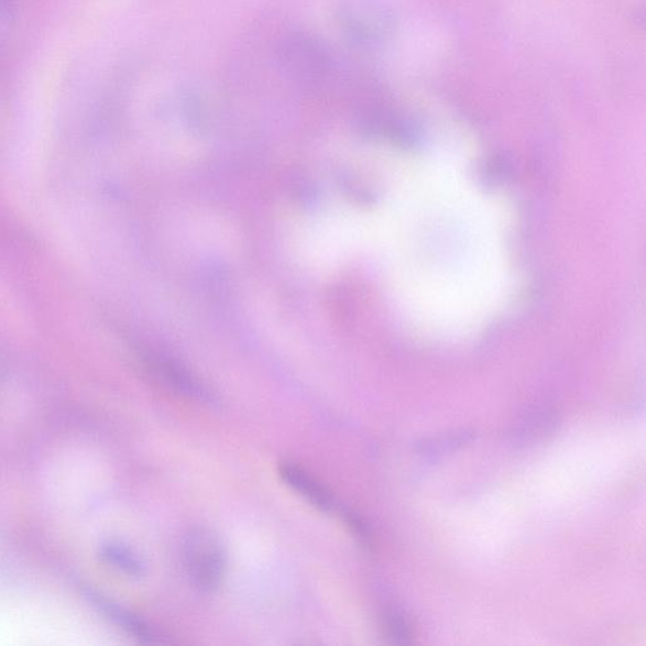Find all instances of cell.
I'll return each instance as SVG.
<instances>
[{
	"mask_svg": "<svg viewBox=\"0 0 646 646\" xmlns=\"http://www.w3.org/2000/svg\"><path fill=\"white\" fill-rule=\"evenodd\" d=\"M183 558L189 580L202 592L220 589L227 574V552L221 539L209 528L189 530L183 543Z\"/></svg>",
	"mask_w": 646,
	"mask_h": 646,
	"instance_id": "6da1fadb",
	"label": "cell"
},
{
	"mask_svg": "<svg viewBox=\"0 0 646 646\" xmlns=\"http://www.w3.org/2000/svg\"><path fill=\"white\" fill-rule=\"evenodd\" d=\"M340 21L349 37L360 43H376L395 29L392 10L376 0H352L342 8Z\"/></svg>",
	"mask_w": 646,
	"mask_h": 646,
	"instance_id": "7a4b0ae2",
	"label": "cell"
},
{
	"mask_svg": "<svg viewBox=\"0 0 646 646\" xmlns=\"http://www.w3.org/2000/svg\"><path fill=\"white\" fill-rule=\"evenodd\" d=\"M280 475L292 490H295L298 495L303 496L305 501L313 504L317 510L325 513L333 512L336 501L331 491L314 478L311 473L295 463L284 462L281 463Z\"/></svg>",
	"mask_w": 646,
	"mask_h": 646,
	"instance_id": "3957f363",
	"label": "cell"
},
{
	"mask_svg": "<svg viewBox=\"0 0 646 646\" xmlns=\"http://www.w3.org/2000/svg\"><path fill=\"white\" fill-rule=\"evenodd\" d=\"M559 426L558 416L549 409H537L525 416L513 429V442L532 446L545 441L556 434Z\"/></svg>",
	"mask_w": 646,
	"mask_h": 646,
	"instance_id": "277c9868",
	"label": "cell"
},
{
	"mask_svg": "<svg viewBox=\"0 0 646 646\" xmlns=\"http://www.w3.org/2000/svg\"><path fill=\"white\" fill-rule=\"evenodd\" d=\"M98 604L116 624L123 627L127 633L136 637V639H140L143 643L160 642L158 634H156L149 624H145L142 618L128 613L124 609L111 604V602L107 600H101L100 598Z\"/></svg>",
	"mask_w": 646,
	"mask_h": 646,
	"instance_id": "5b68a950",
	"label": "cell"
},
{
	"mask_svg": "<svg viewBox=\"0 0 646 646\" xmlns=\"http://www.w3.org/2000/svg\"><path fill=\"white\" fill-rule=\"evenodd\" d=\"M101 557L105 561L132 577H141L145 572V566L140 556H136L132 549L125 546L110 543L101 549Z\"/></svg>",
	"mask_w": 646,
	"mask_h": 646,
	"instance_id": "8992f818",
	"label": "cell"
},
{
	"mask_svg": "<svg viewBox=\"0 0 646 646\" xmlns=\"http://www.w3.org/2000/svg\"><path fill=\"white\" fill-rule=\"evenodd\" d=\"M383 632L387 640L398 645L412 644L415 637L409 620L396 610L386 611L384 614Z\"/></svg>",
	"mask_w": 646,
	"mask_h": 646,
	"instance_id": "52a82bcc",
	"label": "cell"
},
{
	"mask_svg": "<svg viewBox=\"0 0 646 646\" xmlns=\"http://www.w3.org/2000/svg\"><path fill=\"white\" fill-rule=\"evenodd\" d=\"M471 437L468 433H462L434 438L420 445L419 453L426 456V458H437V456H442L444 453L459 449V447L468 444Z\"/></svg>",
	"mask_w": 646,
	"mask_h": 646,
	"instance_id": "ba28073f",
	"label": "cell"
}]
</instances>
